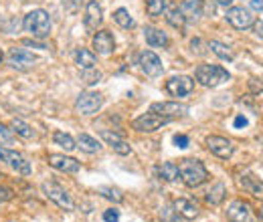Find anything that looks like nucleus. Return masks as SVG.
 I'll return each instance as SVG.
<instances>
[{
  "instance_id": "21",
  "label": "nucleus",
  "mask_w": 263,
  "mask_h": 222,
  "mask_svg": "<svg viewBox=\"0 0 263 222\" xmlns=\"http://www.w3.org/2000/svg\"><path fill=\"white\" fill-rule=\"evenodd\" d=\"M164 14H166V23H168L170 27H174V29H178V31H184L186 18L182 16V12H180V8H178L176 2H170V4L166 6Z\"/></svg>"
},
{
  "instance_id": "6",
  "label": "nucleus",
  "mask_w": 263,
  "mask_h": 222,
  "mask_svg": "<svg viewBox=\"0 0 263 222\" xmlns=\"http://www.w3.org/2000/svg\"><path fill=\"white\" fill-rule=\"evenodd\" d=\"M227 23L233 29H237V31H247V29L253 27L255 16L245 6H231L229 10H227Z\"/></svg>"
},
{
  "instance_id": "22",
  "label": "nucleus",
  "mask_w": 263,
  "mask_h": 222,
  "mask_svg": "<svg viewBox=\"0 0 263 222\" xmlns=\"http://www.w3.org/2000/svg\"><path fill=\"white\" fill-rule=\"evenodd\" d=\"M144 38L150 47H168L170 41H168V34L160 29H154V27H146L144 29Z\"/></svg>"
},
{
  "instance_id": "1",
  "label": "nucleus",
  "mask_w": 263,
  "mask_h": 222,
  "mask_svg": "<svg viewBox=\"0 0 263 222\" xmlns=\"http://www.w3.org/2000/svg\"><path fill=\"white\" fill-rule=\"evenodd\" d=\"M51 27H53L51 25V16L43 8H34L23 18V29L29 32L33 38H39V41H43V38H47L51 34Z\"/></svg>"
},
{
  "instance_id": "15",
  "label": "nucleus",
  "mask_w": 263,
  "mask_h": 222,
  "mask_svg": "<svg viewBox=\"0 0 263 222\" xmlns=\"http://www.w3.org/2000/svg\"><path fill=\"white\" fill-rule=\"evenodd\" d=\"M49 166L59 170V172H65V174H77L81 170V162L75 158H69L65 154H49Z\"/></svg>"
},
{
  "instance_id": "20",
  "label": "nucleus",
  "mask_w": 263,
  "mask_h": 222,
  "mask_svg": "<svg viewBox=\"0 0 263 222\" xmlns=\"http://www.w3.org/2000/svg\"><path fill=\"white\" fill-rule=\"evenodd\" d=\"M182 16L186 18V23H197L202 16V0H182L178 4Z\"/></svg>"
},
{
  "instance_id": "11",
  "label": "nucleus",
  "mask_w": 263,
  "mask_h": 222,
  "mask_svg": "<svg viewBox=\"0 0 263 222\" xmlns=\"http://www.w3.org/2000/svg\"><path fill=\"white\" fill-rule=\"evenodd\" d=\"M166 91L172 97H186L195 91V81L189 75H174L166 81Z\"/></svg>"
},
{
  "instance_id": "24",
  "label": "nucleus",
  "mask_w": 263,
  "mask_h": 222,
  "mask_svg": "<svg viewBox=\"0 0 263 222\" xmlns=\"http://www.w3.org/2000/svg\"><path fill=\"white\" fill-rule=\"evenodd\" d=\"M241 186L249 192V194H253L257 200H263V182L259 178H255L253 174L241 176Z\"/></svg>"
},
{
  "instance_id": "37",
  "label": "nucleus",
  "mask_w": 263,
  "mask_h": 222,
  "mask_svg": "<svg viewBox=\"0 0 263 222\" xmlns=\"http://www.w3.org/2000/svg\"><path fill=\"white\" fill-rule=\"evenodd\" d=\"M103 220L105 222H118L120 220V210H116V208L105 210V212H103Z\"/></svg>"
},
{
  "instance_id": "43",
  "label": "nucleus",
  "mask_w": 263,
  "mask_h": 222,
  "mask_svg": "<svg viewBox=\"0 0 263 222\" xmlns=\"http://www.w3.org/2000/svg\"><path fill=\"white\" fill-rule=\"evenodd\" d=\"M191 47H193V53H197V55H202V51H200V38H195V41L191 43Z\"/></svg>"
},
{
  "instance_id": "48",
  "label": "nucleus",
  "mask_w": 263,
  "mask_h": 222,
  "mask_svg": "<svg viewBox=\"0 0 263 222\" xmlns=\"http://www.w3.org/2000/svg\"><path fill=\"white\" fill-rule=\"evenodd\" d=\"M259 218H261V222H263V206L259 208Z\"/></svg>"
},
{
  "instance_id": "44",
  "label": "nucleus",
  "mask_w": 263,
  "mask_h": 222,
  "mask_svg": "<svg viewBox=\"0 0 263 222\" xmlns=\"http://www.w3.org/2000/svg\"><path fill=\"white\" fill-rule=\"evenodd\" d=\"M245 126H247V119L243 115H237L235 117V127H245Z\"/></svg>"
},
{
  "instance_id": "46",
  "label": "nucleus",
  "mask_w": 263,
  "mask_h": 222,
  "mask_svg": "<svg viewBox=\"0 0 263 222\" xmlns=\"http://www.w3.org/2000/svg\"><path fill=\"white\" fill-rule=\"evenodd\" d=\"M25 47H36V49H47L45 45H41V43H34V41H25Z\"/></svg>"
},
{
  "instance_id": "18",
  "label": "nucleus",
  "mask_w": 263,
  "mask_h": 222,
  "mask_svg": "<svg viewBox=\"0 0 263 222\" xmlns=\"http://www.w3.org/2000/svg\"><path fill=\"white\" fill-rule=\"evenodd\" d=\"M93 49L99 55H111L116 51V38L109 31H98L93 34Z\"/></svg>"
},
{
  "instance_id": "39",
  "label": "nucleus",
  "mask_w": 263,
  "mask_h": 222,
  "mask_svg": "<svg viewBox=\"0 0 263 222\" xmlns=\"http://www.w3.org/2000/svg\"><path fill=\"white\" fill-rule=\"evenodd\" d=\"M14 198V192L10 190L8 186H0V202H8Z\"/></svg>"
},
{
  "instance_id": "14",
  "label": "nucleus",
  "mask_w": 263,
  "mask_h": 222,
  "mask_svg": "<svg viewBox=\"0 0 263 222\" xmlns=\"http://www.w3.org/2000/svg\"><path fill=\"white\" fill-rule=\"evenodd\" d=\"M206 148L211 150V154H215L217 158L221 159H229L235 152V146L233 142L223 137V135H209L206 137Z\"/></svg>"
},
{
  "instance_id": "32",
  "label": "nucleus",
  "mask_w": 263,
  "mask_h": 222,
  "mask_svg": "<svg viewBox=\"0 0 263 222\" xmlns=\"http://www.w3.org/2000/svg\"><path fill=\"white\" fill-rule=\"evenodd\" d=\"M10 127H12V131L16 133V135H21V137H25V139H31V137H34V131L33 127L29 126V124H25L23 119H12V124H10Z\"/></svg>"
},
{
  "instance_id": "47",
  "label": "nucleus",
  "mask_w": 263,
  "mask_h": 222,
  "mask_svg": "<svg viewBox=\"0 0 263 222\" xmlns=\"http://www.w3.org/2000/svg\"><path fill=\"white\" fill-rule=\"evenodd\" d=\"M2 61H4V53H2V49H0V65H2Z\"/></svg>"
},
{
  "instance_id": "29",
  "label": "nucleus",
  "mask_w": 263,
  "mask_h": 222,
  "mask_svg": "<svg viewBox=\"0 0 263 222\" xmlns=\"http://www.w3.org/2000/svg\"><path fill=\"white\" fill-rule=\"evenodd\" d=\"M98 192L105 200H109V202H114V204H122V202L126 200L124 192L120 190V188H116V186H101Z\"/></svg>"
},
{
  "instance_id": "23",
  "label": "nucleus",
  "mask_w": 263,
  "mask_h": 222,
  "mask_svg": "<svg viewBox=\"0 0 263 222\" xmlns=\"http://www.w3.org/2000/svg\"><path fill=\"white\" fill-rule=\"evenodd\" d=\"M75 65L79 67V69H96V65H98V57H96V53L93 51H89V49H77L75 51Z\"/></svg>"
},
{
  "instance_id": "36",
  "label": "nucleus",
  "mask_w": 263,
  "mask_h": 222,
  "mask_svg": "<svg viewBox=\"0 0 263 222\" xmlns=\"http://www.w3.org/2000/svg\"><path fill=\"white\" fill-rule=\"evenodd\" d=\"M83 79H85V83L93 85V83H98V79H101V73L96 71V69H85L83 71Z\"/></svg>"
},
{
  "instance_id": "25",
  "label": "nucleus",
  "mask_w": 263,
  "mask_h": 222,
  "mask_svg": "<svg viewBox=\"0 0 263 222\" xmlns=\"http://www.w3.org/2000/svg\"><path fill=\"white\" fill-rule=\"evenodd\" d=\"M225 196H227L225 184H223V182H217L215 186H211V190L204 194V202H206L209 206H219V204L225 200Z\"/></svg>"
},
{
  "instance_id": "7",
  "label": "nucleus",
  "mask_w": 263,
  "mask_h": 222,
  "mask_svg": "<svg viewBox=\"0 0 263 222\" xmlns=\"http://www.w3.org/2000/svg\"><path fill=\"white\" fill-rule=\"evenodd\" d=\"M166 124H170V119H166V117L158 115V113L148 111V113H144V115H140V117H136L132 122V129H136L140 133H152V131L160 129Z\"/></svg>"
},
{
  "instance_id": "5",
  "label": "nucleus",
  "mask_w": 263,
  "mask_h": 222,
  "mask_svg": "<svg viewBox=\"0 0 263 222\" xmlns=\"http://www.w3.org/2000/svg\"><path fill=\"white\" fill-rule=\"evenodd\" d=\"M41 188H43V194H45L53 204H57L59 208H63V210H73V208H75V202H73L71 194H69L65 188H61L59 184L45 182Z\"/></svg>"
},
{
  "instance_id": "10",
  "label": "nucleus",
  "mask_w": 263,
  "mask_h": 222,
  "mask_svg": "<svg viewBox=\"0 0 263 222\" xmlns=\"http://www.w3.org/2000/svg\"><path fill=\"white\" fill-rule=\"evenodd\" d=\"M227 218L231 222H257V216L253 214V208L245 200H233L227 206Z\"/></svg>"
},
{
  "instance_id": "50",
  "label": "nucleus",
  "mask_w": 263,
  "mask_h": 222,
  "mask_svg": "<svg viewBox=\"0 0 263 222\" xmlns=\"http://www.w3.org/2000/svg\"><path fill=\"white\" fill-rule=\"evenodd\" d=\"M261 65H263V63H261Z\"/></svg>"
},
{
  "instance_id": "40",
  "label": "nucleus",
  "mask_w": 263,
  "mask_h": 222,
  "mask_svg": "<svg viewBox=\"0 0 263 222\" xmlns=\"http://www.w3.org/2000/svg\"><path fill=\"white\" fill-rule=\"evenodd\" d=\"M249 89H251V93H261V91H263V81H261V79H255V77H253V79L249 81Z\"/></svg>"
},
{
  "instance_id": "41",
  "label": "nucleus",
  "mask_w": 263,
  "mask_h": 222,
  "mask_svg": "<svg viewBox=\"0 0 263 222\" xmlns=\"http://www.w3.org/2000/svg\"><path fill=\"white\" fill-rule=\"evenodd\" d=\"M174 144L178 148H189V137L186 135H174Z\"/></svg>"
},
{
  "instance_id": "17",
  "label": "nucleus",
  "mask_w": 263,
  "mask_h": 222,
  "mask_svg": "<svg viewBox=\"0 0 263 222\" xmlns=\"http://www.w3.org/2000/svg\"><path fill=\"white\" fill-rule=\"evenodd\" d=\"M83 23H85V29H87V31H98V27L103 23V10H101L98 0H89V2H87Z\"/></svg>"
},
{
  "instance_id": "26",
  "label": "nucleus",
  "mask_w": 263,
  "mask_h": 222,
  "mask_svg": "<svg viewBox=\"0 0 263 222\" xmlns=\"http://www.w3.org/2000/svg\"><path fill=\"white\" fill-rule=\"evenodd\" d=\"M156 172H158L160 180H164V182H176V180H180V170H178V166H176L174 162H164V164H160V166L156 168Z\"/></svg>"
},
{
  "instance_id": "28",
  "label": "nucleus",
  "mask_w": 263,
  "mask_h": 222,
  "mask_svg": "<svg viewBox=\"0 0 263 222\" xmlns=\"http://www.w3.org/2000/svg\"><path fill=\"white\" fill-rule=\"evenodd\" d=\"M206 47H209L211 53H215L221 61H233V59H235V53L231 51V47H227V45L221 43V41H211Z\"/></svg>"
},
{
  "instance_id": "27",
  "label": "nucleus",
  "mask_w": 263,
  "mask_h": 222,
  "mask_svg": "<svg viewBox=\"0 0 263 222\" xmlns=\"http://www.w3.org/2000/svg\"><path fill=\"white\" fill-rule=\"evenodd\" d=\"M77 148H81L85 154H98V152H101V144H99L96 137H91L89 133H79Z\"/></svg>"
},
{
  "instance_id": "8",
  "label": "nucleus",
  "mask_w": 263,
  "mask_h": 222,
  "mask_svg": "<svg viewBox=\"0 0 263 222\" xmlns=\"http://www.w3.org/2000/svg\"><path fill=\"white\" fill-rule=\"evenodd\" d=\"M150 111L152 113H158L166 119H178V117H184L189 113V107L184 103H178V101H160V103H152L150 105Z\"/></svg>"
},
{
  "instance_id": "42",
  "label": "nucleus",
  "mask_w": 263,
  "mask_h": 222,
  "mask_svg": "<svg viewBox=\"0 0 263 222\" xmlns=\"http://www.w3.org/2000/svg\"><path fill=\"white\" fill-rule=\"evenodd\" d=\"M253 31H255L257 36H261L263 38V23L261 21H255V23H253Z\"/></svg>"
},
{
  "instance_id": "34",
  "label": "nucleus",
  "mask_w": 263,
  "mask_h": 222,
  "mask_svg": "<svg viewBox=\"0 0 263 222\" xmlns=\"http://www.w3.org/2000/svg\"><path fill=\"white\" fill-rule=\"evenodd\" d=\"M166 8V0H146V12L150 16H160Z\"/></svg>"
},
{
  "instance_id": "16",
  "label": "nucleus",
  "mask_w": 263,
  "mask_h": 222,
  "mask_svg": "<svg viewBox=\"0 0 263 222\" xmlns=\"http://www.w3.org/2000/svg\"><path fill=\"white\" fill-rule=\"evenodd\" d=\"M99 135H101V139L116 152V154H120V156H128L132 152L130 144L120 135V133H116V131H109V129H101L99 131Z\"/></svg>"
},
{
  "instance_id": "3",
  "label": "nucleus",
  "mask_w": 263,
  "mask_h": 222,
  "mask_svg": "<svg viewBox=\"0 0 263 222\" xmlns=\"http://www.w3.org/2000/svg\"><path fill=\"white\" fill-rule=\"evenodd\" d=\"M195 77L202 87H209V89H215V87L227 83L231 79L229 71L223 69L221 65H198L197 71H195Z\"/></svg>"
},
{
  "instance_id": "13",
  "label": "nucleus",
  "mask_w": 263,
  "mask_h": 222,
  "mask_svg": "<svg viewBox=\"0 0 263 222\" xmlns=\"http://www.w3.org/2000/svg\"><path fill=\"white\" fill-rule=\"evenodd\" d=\"M138 65H140V69H142L148 77H160L162 71H164L160 57H158L156 53H152V51H142L140 57H138Z\"/></svg>"
},
{
  "instance_id": "2",
  "label": "nucleus",
  "mask_w": 263,
  "mask_h": 222,
  "mask_svg": "<svg viewBox=\"0 0 263 222\" xmlns=\"http://www.w3.org/2000/svg\"><path fill=\"white\" fill-rule=\"evenodd\" d=\"M178 170H180V180L189 188H198L209 180V170L204 168V164L200 159H182L178 164Z\"/></svg>"
},
{
  "instance_id": "4",
  "label": "nucleus",
  "mask_w": 263,
  "mask_h": 222,
  "mask_svg": "<svg viewBox=\"0 0 263 222\" xmlns=\"http://www.w3.org/2000/svg\"><path fill=\"white\" fill-rule=\"evenodd\" d=\"M103 105V95L98 91H83L75 101V111L81 115H96Z\"/></svg>"
},
{
  "instance_id": "31",
  "label": "nucleus",
  "mask_w": 263,
  "mask_h": 222,
  "mask_svg": "<svg viewBox=\"0 0 263 222\" xmlns=\"http://www.w3.org/2000/svg\"><path fill=\"white\" fill-rule=\"evenodd\" d=\"M114 21H116L122 29H134V27H136V21L132 18V14L126 8H118V10L114 12Z\"/></svg>"
},
{
  "instance_id": "35",
  "label": "nucleus",
  "mask_w": 263,
  "mask_h": 222,
  "mask_svg": "<svg viewBox=\"0 0 263 222\" xmlns=\"http://www.w3.org/2000/svg\"><path fill=\"white\" fill-rule=\"evenodd\" d=\"M160 218H162V222H182L178 218V212L174 210V206H170V204H166L160 210Z\"/></svg>"
},
{
  "instance_id": "38",
  "label": "nucleus",
  "mask_w": 263,
  "mask_h": 222,
  "mask_svg": "<svg viewBox=\"0 0 263 222\" xmlns=\"http://www.w3.org/2000/svg\"><path fill=\"white\" fill-rule=\"evenodd\" d=\"M79 4H81V0H63V6H65L67 12H77L79 10Z\"/></svg>"
},
{
  "instance_id": "9",
  "label": "nucleus",
  "mask_w": 263,
  "mask_h": 222,
  "mask_svg": "<svg viewBox=\"0 0 263 222\" xmlns=\"http://www.w3.org/2000/svg\"><path fill=\"white\" fill-rule=\"evenodd\" d=\"M0 159L4 164H8L10 168H14L23 176H29L31 174V164L27 162V158L21 152H16V150H10L6 146H0Z\"/></svg>"
},
{
  "instance_id": "19",
  "label": "nucleus",
  "mask_w": 263,
  "mask_h": 222,
  "mask_svg": "<svg viewBox=\"0 0 263 222\" xmlns=\"http://www.w3.org/2000/svg\"><path fill=\"white\" fill-rule=\"evenodd\" d=\"M172 206H174V210L178 212V216L184 218V220H195L198 214H200L198 206L193 200H189V198H178V200H174Z\"/></svg>"
},
{
  "instance_id": "49",
  "label": "nucleus",
  "mask_w": 263,
  "mask_h": 222,
  "mask_svg": "<svg viewBox=\"0 0 263 222\" xmlns=\"http://www.w3.org/2000/svg\"><path fill=\"white\" fill-rule=\"evenodd\" d=\"M0 178H4V176H2V172H0Z\"/></svg>"
},
{
  "instance_id": "30",
  "label": "nucleus",
  "mask_w": 263,
  "mask_h": 222,
  "mask_svg": "<svg viewBox=\"0 0 263 222\" xmlns=\"http://www.w3.org/2000/svg\"><path fill=\"white\" fill-rule=\"evenodd\" d=\"M53 142L59 146V148H63L65 152H73L75 148H77V144H75V139L69 135V133H65V131H55L53 133Z\"/></svg>"
},
{
  "instance_id": "12",
  "label": "nucleus",
  "mask_w": 263,
  "mask_h": 222,
  "mask_svg": "<svg viewBox=\"0 0 263 222\" xmlns=\"http://www.w3.org/2000/svg\"><path fill=\"white\" fill-rule=\"evenodd\" d=\"M6 61H8V65L12 69H16V71H29L36 63V57H34L31 51H27V49H16L14 47V49L8 51Z\"/></svg>"
},
{
  "instance_id": "33",
  "label": "nucleus",
  "mask_w": 263,
  "mask_h": 222,
  "mask_svg": "<svg viewBox=\"0 0 263 222\" xmlns=\"http://www.w3.org/2000/svg\"><path fill=\"white\" fill-rule=\"evenodd\" d=\"M14 135L16 133L12 131V127L0 122V146H14Z\"/></svg>"
},
{
  "instance_id": "45",
  "label": "nucleus",
  "mask_w": 263,
  "mask_h": 222,
  "mask_svg": "<svg viewBox=\"0 0 263 222\" xmlns=\"http://www.w3.org/2000/svg\"><path fill=\"white\" fill-rule=\"evenodd\" d=\"M251 8H253V10H257V12H261V10H263V0H251Z\"/></svg>"
}]
</instances>
